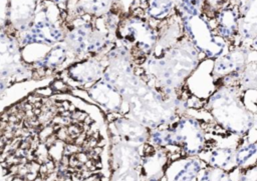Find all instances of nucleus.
Listing matches in <instances>:
<instances>
[{
	"mask_svg": "<svg viewBox=\"0 0 257 181\" xmlns=\"http://www.w3.org/2000/svg\"><path fill=\"white\" fill-rule=\"evenodd\" d=\"M249 48L252 49V50H254L255 52H257V35H256V37L252 40V42L250 43Z\"/></svg>",
	"mask_w": 257,
	"mask_h": 181,
	"instance_id": "32",
	"label": "nucleus"
},
{
	"mask_svg": "<svg viewBox=\"0 0 257 181\" xmlns=\"http://www.w3.org/2000/svg\"><path fill=\"white\" fill-rule=\"evenodd\" d=\"M86 90L92 103L98 107L113 115H125L126 108L121 94L114 86L102 78Z\"/></svg>",
	"mask_w": 257,
	"mask_h": 181,
	"instance_id": "11",
	"label": "nucleus"
},
{
	"mask_svg": "<svg viewBox=\"0 0 257 181\" xmlns=\"http://www.w3.org/2000/svg\"><path fill=\"white\" fill-rule=\"evenodd\" d=\"M237 86L242 92H257V58L251 60L239 76Z\"/></svg>",
	"mask_w": 257,
	"mask_h": 181,
	"instance_id": "23",
	"label": "nucleus"
},
{
	"mask_svg": "<svg viewBox=\"0 0 257 181\" xmlns=\"http://www.w3.org/2000/svg\"><path fill=\"white\" fill-rule=\"evenodd\" d=\"M8 3L9 0H0V27L2 28L7 24Z\"/></svg>",
	"mask_w": 257,
	"mask_h": 181,
	"instance_id": "28",
	"label": "nucleus"
},
{
	"mask_svg": "<svg viewBox=\"0 0 257 181\" xmlns=\"http://www.w3.org/2000/svg\"><path fill=\"white\" fill-rule=\"evenodd\" d=\"M12 84H14V82L0 78V113L8 108L6 100L12 99V96H10V92L12 91V87L10 89V86H12Z\"/></svg>",
	"mask_w": 257,
	"mask_h": 181,
	"instance_id": "26",
	"label": "nucleus"
},
{
	"mask_svg": "<svg viewBox=\"0 0 257 181\" xmlns=\"http://www.w3.org/2000/svg\"><path fill=\"white\" fill-rule=\"evenodd\" d=\"M257 58V52L245 46H232L213 61L211 77L218 86H237L238 79L246 65Z\"/></svg>",
	"mask_w": 257,
	"mask_h": 181,
	"instance_id": "7",
	"label": "nucleus"
},
{
	"mask_svg": "<svg viewBox=\"0 0 257 181\" xmlns=\"http://www.w3.org/2000/svg\"><path fill=\"white\" fill-rule=\"evenodd\" d=\"M242 0H231V4H234V5H239V3L241 2Z\"/></svg>",
	"mask_w": 257,
	"mask_h": 181,
	"instance_id": "33",
	"label": "nucleus"
},
{
	"mask_svg": "<svg viewBox=\"0 0 257 181\" xmlns=\"http://www.w3.org/2000/svg\"><path fill=\"white\" fill-rule=\"evenodd\" d=\"M180 17L185 35L204 59L215 60L229 50V44L215 33L208 18L203 15H180Z\"/></svg>",
	"mask_w": 257,
	"mask_h": 181,
	"instance_id": "6",
	"label": "nucleus"
},
{
	"mask_svg": "<svg viewBox=\"0 0 257 181\" xmlns=\"http://www.w3.org/2000/svg\"><path fill=\"white\" fill-rule=\"evenodd\" d=\"M215 122L203 109H190L167 126L153 129L149 143L175 150L183 156H199L209 145V129Z\"/></svg>",
	"mask_w": 257,
	"mask_h": 181,
	"instance_id": "3",
	"label": "nucleus"
},
{
	"mask_svg": "<svg viewBox=\"0 0 257 181\" xmlns=\"http://www.w3.org/2000/svg\"><path fill=\"white\" fill-rule=\"evenodd\" d=\"M109 133L125 141L136 144H146L149 142L151 129L124 115H116L108 123Z\"/></svg>",
	"mask_w": 257,
	"mask_h": 181,
	"instance_id": "13",
	"label": "nucleus"
},
{
	"mask_svg": "<svg viewBox=\"0 0 257 181\" xmlns=\"http://www.w3.org/2000/svg\"><path fill=\"white\" fill-rule=\"evenodd\" d=\"M105 65V54L81 59L65 69L64 78L69 85L88 89L102 78Z\"/></svg>",
	"mask_w": 257,
	"mask_h": 181,
	"instance_id": "10",
	"label": "nucleus"
},
{
	"mask_svg": "<svg viewBox=\"0 0 257 181\" xmlns=\"http://www.w3.org/2000/svg\"><path fill=\"white\" fill-rule=\"evenodd\" d=\"M198 181H233V179L229 172L207 165L201 170Z\"/></svg>",
	"mask_w": 257,
	"mask_h": 181,
	"instance_id": "24",
	"label": "nucleus"
},
{
	"mask_svg": "<svg viewBox=\"0 0 257 181\" xmlns=\"http://www.w3.org/2000/svg\"><path fill=\"white\" fill-rule=\"evenodd\" d=\"M207 164L199 156H181L168 165L165 181H198L201 170Z\"/></svg>",
	"mask_w": 257,
	"mask_h": 181,
	"instance_id": "15",
	"label": "nucleus"
},
{
	"mask_svg": "<svg viewBox=\"0 0 257 181\" xmlns=\"http://www.w3.org/2000/svg\"><path fill=\"white\" fill-rule=\"evenodd\" d=\"M184 35L185 33L181 17L179 13L175 11L170 17L162 21V25H160L158 30L157 44L152 55L158 56L162 54L177 44Z\"/></svg>",
	"mask_w": 257,
	"mask_h": 181,
	"instance_id": "18",
	"label": "nucleus"
},
{
	"mask_svg": "<svg viewBox=\"0 0 257 181\" xmlns=\"http://www.w3.org/2000/svg\"><path fill=\"white\" fill-rule=\"evenodd\" d=\"M231 0H179L176 11L180 15H203L213 21Z\"/></svg>",
	"mask_w": 257,
	"mask_h": 181,
	"instance_id": "19",
	"label": "nucleus"
},
{
	"mask_svg": "<svg viewBox=\"0 0 257 181\" xmlns=\"http://www.w3.org/2000/svg\"><path fill=\"white\" fill-rule=\"evenodd\" d=\"M102 110L70 93H33L0 113V181H109Z\"/></svg>",
	"mask_w": 257,
	"mask_h": 181,
	"instance_id": "1",
	"label": "nucleus"
},
{
	"mask_svg": "<svg viewBox=\"0 0 257 181\" xmlns=\"http://www.w3.org/2000/svg\"><path fill=\"white\" fill-rule=\"evenodd\" d=\"M116 38L128 50L135 64L141 66L154 52L158 31L147 19L132 16L119 22Z\"/></svg>",
	"mask_w": 257,
	"mask_h": 181,
	"instance_id": "5",
	"label": "nucleus"
},
{
	"mask_svg": "<svg viewBox=\"0 0 257 181\" xmlns=\"http://www.w3.org/2000/svg\"><path fill=\"white\" fill-rule=\"evenodd\" d=\"M247 140L249 141H255L257 140V112L254 113V128L249 134L248 137H246Z\"/></svg>",
	"mask_w": 257,
	"mask_h": 181,
	"instance_id": "31",
	"label": "nucleus"
},
{
	"mask_svg": "<svg viewBox=\"0 0 257 181\" xmlns=\"http://www.w3.org/2000/svg\"><path fill=\"white\" fill-rule=\"evenodd\" d=\"M137 1L138 0H115V3L118 4L119 8L123 12H128V10L137 4Z\"/></svg>",
	"mask_w": 257,
	"mask_h": 181,
	"instance_id": "30",
	"label": "nucleus"
},
{
	"mask_svg": "<svg viewBox=\"0 0 257 181\" xmlns=\"http://www.w3.org/2000/svg\"><path fill=\"white\" fill-rule=\"evenodd\" d=\"M56 7V6H55ZM56 12H48L47 7L36 13L32 25L23 33L20 34L18 41L21 49L29 45H44V47H52L53 45L63 42L66 35V30L57 23L52 17Z\"/></svg>",
	"mask_w": 257,
	"mask_h": 181,
	"instance_id": "9",
	"label": "nucleus"
},
{
	"mask_svg": "<svg viewBox=\"0 0 257 181\" xmlns=\"http://www.w3.org/2000/svg\"><path fill=\"white\" fill-rule=\"evenodd\" d=\"M76 62L65 42H60L48 49L41 59L36 61L31 68L44 74L62 71Z\"/></svg>",
	"mask_w": 257,
	"mask_h": 181,
	"instance_id": "14",
	"label": "nucleus"
},
{
	"mask_svg": "<svg viewBox=\"0 0 257 181\" xmlns=\"http://www.w3.org/2000/svg\"><path fill=\"white\" fill-rule=\"evenodd\" d=\"M32 76L33 69L23 60L18 38L0 27V78L16 83Z\"/></svg>",
	"mask_w": 257,
	"mask_h": 181,
	"instance_id": "8",
	"label": "nucleus"
},
{
	"mask_svg": "<svg viewBox=\"0 0 257 181\" xmlns=\"http://www.w3.org/2000/svg\"><path fill=\"white\" fill-rule=\"evenodd\" d=\"M236 166L244 169L257 164V140L249 141L241 138V141L236 149Z\"/></svg>",
	"mask_w": 257,
	"mask_h": 181,
	"instance_id": "21",
	"label": "nucleus"
},
{
	"mask_svg": "<svg viewBox=\"0 0 257 181\" xmlns=\"http://www.w3.org/2000/svg\"><path fill=\"white\" fill-rule=\"evenodd\" d=\"M213 121L226 132L246 138L254 128V113L243 102L238 86H218L203 105Z\"/></svg>",
	"mask_w": 257,
	"mask_h": 181,
	"instance_id": "4",
	"label": "nucleus"
},
{
	"mask_svg": "<svg viewBox=\"0 0 257 181\" xmlns=\"http://www.w3.org/2000/svg\"><path fill=\"white\" fill-rule=\"evenodd\" d=\"M38 0H9L7 23L19 34L33 23L37 13Z\"/></svg>",
	"mask_w": 257,
	"mask_h": 181,
	"instance_id": "16",
	"label": "nucleus"
},
{
	"mask_svg": "<svg viewBox=\"0 0 257 181\" xmlns=\"http://www.w3.org/2000/svg\"><path fill=\"white\" fill-rule=\"evenodd\" d=\"M115 0H76L69 11V15L75 19L84 14L100 17L110 12L111 6Z\"/></svg>",
	"mask_w": 257,
	"mask_h": 181,
	"instance_id": "20",
	"label": "nucleus"
},
{
	"mask_svg": "<svg viewBox=\"0 0 257 181\" xmlns=\"http://www.w3.org/2000/svg\"><path fill=\"white\" fill-rule=\"evenodd\" d=\"M241 17L257 19V0H242L238 5Z\"/></svg>",
	"mask_w": 257,
	"mask_h": 181,
	"instance_id": "27",
	"label": "nucleus"
},
{
	"mask_svg": "<svg viewBox=\"0 0 257 181\" xmlns=\"http://www.w3.org/2000/svg\"><path fill=\"white\" fill-rule=\"evenodd\" d=\"M233 181H257V164L248 168H236L230 172Z\"/></svg>",
	"mask_w": 257,
	"mask_h": 181,
	"instance_id": "25",
	"label": "nucleus"
},
{
	"mask_svg": "<svg viewBox=\"0 0 257 181\" xmlns=\"http://www.w3.org/2000/svg\"><path fill=\"white\" fill-rule=\"evenodd\" d=\"M178 3L179 0H147V13L150 18L163 21L176 11Z\"/></svg>",
	"mask_w": 257,
	"mask_h": 181,
	"instance_id": "22",
	"label": "nucleus"
},
{
	"mask_svg": "<svg viewBox=\"0 0 257 181\" xmlns=\"http://www.w3.org/2000/svg\"><path fill=\"white\" fill-rule=\"evenodd\" d=\"M203 60L202 54L184 35L173 47L158 56H150L138 67L143 70L145 79L158 89L181 91Z\"/></svg>",
	"mask_w": 257,
	"mask_h": 181,
	"instance_id": "2",
	"label": "nucleus"
},
{
	"mask_svg": "<svg viewBox=\"0 0 257 181\" xmlns=\"http://www.w3.org/2000/svg\"><path fill=\"white\" fill-rule=\"evenodd\" d=\"M48 1L55 4L58 7L65 8L67 10V12L70 11V9L73 7V5L76 2V0H48Z\"/></svg>",
	"mask_w": 257,
	"mask_h": 181,
	"instance_id": "29",
	"label": "nucleus"
},
{
	"mask_svg": "<svg viewBox=\"0 0 257 181\" xmlns=\"http://www.w3.org/2000/svg\"><path fill=\"white\" fill-rule=\"evenodd\" d=\"M240 13L238 5L230 4L225 7L217 17L211 21L215 33L224 39L230 47L236 46L239 32Z\"/></svg>",
	"mask_w": 257,
	"mask_h": 181,
	"instance_id": "17",
	"label": "nucleus"
},
{
	"mask_svg": "<svg viewBox=\"0 0 257 181\" xmlns=\"http://www.w3.org/2000/svg\"><path fill=\"white\" fill-rule=\"evenodd\" d=\"M170 159L169 150L146 143L142 162L143 181H161L165 177Z\"/></svg>",
	"mask_w": 257,
	"mask_h": 181,
	"instance_id": "12",
	"label": "nucleus"
},
{
	"mask_svg": "<svg viewBox=\"0 0 257 181\" xmlns=\"http://www.w3.org/2000/svg\"><path fill=\"white\" fill-rule=\"evenodd\" d=\"M161 181H162V180H161Z\"/></svg>",
	"mask_w": 257,
	"mask_h": 181,
	"instance_id": "34",
	"label": "nucleus"
}]
</instances>
